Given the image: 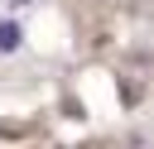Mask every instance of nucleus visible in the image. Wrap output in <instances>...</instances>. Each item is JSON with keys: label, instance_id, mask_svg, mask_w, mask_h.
<instances>
[{"label": "nucleus", "instance_id": "f257e3e1", "mask_svg": "<svg viewBox=\"0 0 154 149\" xmlns=\"http://www.w3.org/2000/svg\"><path fill=\"white\" fill-rule=\"evenodd\" d=\"M19 48V24H0V53H14Z\"/></svg>", "mask_w": 154, "mask_h": 149}, {"label": "nucleus", "instance_id": "f03ea898", "mask_svg": "<svg viewBox=\"0 0 154 149\" xmlns=\"http://www.w3.org/2000/svg\"><path fill=\"white\" fill-rule=\"evenodd\" d=\"M14 5H24V0H14Z\"/></svg>", "mask_w": 154, "mask_h": 149}]
</instances>
